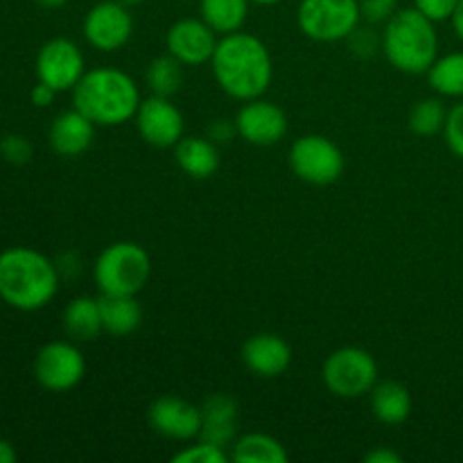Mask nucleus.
<instances>
[{"instance_id":"1","label":"nucleus","mask_w":463,"mask_h":463,"mask_svg":"<svg viewBox=\"0 0 463 463\" xmlns=\"http://www.w3.org/2000/svg\"><path fill=\"white\" fill-rule=\"evenodd\" d=\"M211 68L220 89L240 102L262 98L274 80L269 48L258 36L242 30L217 41Z\"/></svg>"},{"instance_id":"2","label":"nucleus","mask_w":463,"mask_h":463,"mask_svg":"<svg viewBox=\"0 0 463 463\" xmlns=\"http://www.w3.org/2000/svg\"><path fill=\"white\" fill-rule=\"evenodd\" d=\"M57 262L32 247H9L0 253V298L21 312L50 306L59 292Z\"/></svg>"},{"instance_id":"3","label":"nucleus","mask_w":463,"mask_h":463,"mask_svg":"<svg viewBox=\"0 0 463 463\" xmlns=\"http://www.w3.org/2000/svg\"><path fill=\"white\" fill-rule=\"evenodd\" d=\"M72 107L98 127H120L134 120L140 102V89L129 72L99 66L84 72L72 89Z\"/></svg>"},{"instance_id":"4","label":"nucleus","mask_w":463,"mask_h":463,"mask_svg":"<svg viewBox=\"0 0 463 463\" xmlns=\"http://www.w3.org/2000/svg\"><path fill=\"white\" fill-rule=\"evenodd\" d=\"M437 23L416 7L398 9L383 30V52L396 71L423 75L439 57Z\"/></svg>"},{"instance_id":"5","label":"nucleus","mask_w":463,"mask_h":463,"mask_svg":"<svg viewBox=\"0 0 463 463\" xmlns=\"http://www.w3.org/2000/svg\"><path fill=\"white\" fill-rule=\"evenodd\" d=\"M152 276V258L136 242H113L98 256L93 279L99 294H136Z\"/></svg>"},{"instance_id":"6","label":"nucleus","mask_w":463,"mask_h":463,"mask_svg":"<svg viewBox=\"0 0 463 463\" xmlns=\"http://www.w3.org/2000/svg\"><path fill=\"white\" fill-rule=\"evenodd\" d=\"M360 18V0H301L297 9L298 30L319 43L346 41Z\"/></svg>"},{"instance_id":"7","label":"nucleus","mask_w":463,"mask_h":463,"mask_svg":"<svg viewBox=\"0 0 463 463\" xmlns=\"http://www.w3.org/2000/svg\"><path fill=\"white\" fill-rule=\"evenodd\" d=\"M324 384L337 398L369 396L371 389L378 384V362L369 351L360 346L337 348L324 362L321 371Z\"/></svg>"},{"instance_id":"8","label":"nucleus","mask_w":463,"mask_h":463,"mask_svg":"<svg viewBox=\"0 0 463 463\" xmlns=\"http://www.w3.org/2000/svg\"><path fill=\"white\" fill-rule=\"evenodd\" d=\"M289 165L301 181L312 185H330L344 175V154L337 145L321 134H307L294 140Z\"/></svg>"},{"instance_id":"9","label":"nucleus","mask_w":463,"mask_h":463,"mask_svg":"<svg viewBox=\"0 0 463 463\" xmlns=\"http://www.w3.org/2000/svg\"><path fill=\"white\" fill-rule=\"evenodd\" d=\"M84 353L72 342H48L34 357V378L43 389L63 393L84 380Z\"/></svg>"},{"instance_id":"10","label":"nucleus","mask_w":463,"mask_h":463,"mask_svg":"<svg viewBox=\"0 0 463 463\" xmlns=\"http://www.w3.org/2000/svg\"><path fill=\"white\" fill-rule=\"evenodd\" d=\"M36 80L52 86L57 93H66L77 86V81L84 77L86 63L80 45L71 39H50L41 45L36 54Z\"/></svg>"},{"instance_id":"11","label":"nucleus","mask_w":463,"mask_h":463,"mask_svg":"<svg viewBox=\"0 0 463 463\" xmlns=\"http://www.w3.org/2000/svg\"><path fill=\"white\" fill-rule=\"evenodd\" d=\"M134 34V18L120 0H102L84 16V39L99 52H116L125 48Z\"/></svg>"},{"instance_id":"12","label":"nucleus","mask_w":463,"mask_h":463,"mask_svg":"<svg viewBox=\"0 0 463 463\" xmlns=\"http://www.w3.org/2000/svg\"><path fill=\"white\" fill-rule=\"evenodd\" d=\"M134 122L145 143L152 147H175L184 138V113L170 98H161V95L145 98L136 111Z\"/></svg>"},{"instance_id":"13","label":"nucleus","mask_w":463,"mask_h":463,"mask_svg":"<svg viewBox=\"0 0 463 463\" xmlns=\"http://www.w3.org/2000/svg\"><path fill=\"white\" fill-rule=\"evenodd\" d=\"M235 131L249 145L269 147V145L280 143L288 134V116L279 104L269 99H249L235 116Z\"/></svg>"},{"instance_id":"14","label":"nucleus","mask_w":463,"mask_h":463,"mask_svg":"<svg viewBox=\"0 0 463 463\" xmlns=\"http://www.w3.org/2000/svg\"><path fill=\"white\" fill-rule=\"evenodd\" d=\"M149 425L170 441H193L202 432V407L179 396H161L147 411Z\"/></svg>"},{"instance_id":"15","label":"nucleus","mask_w":463,"mask_h":463,"mask_svg":"<svg viewBox=\"0 0 463 463\" xmlns=\"http://www.w3.org/2000/svg\"><path fill=\"white\" fill-rule=\"evenodd\" d=\"M217 41V32L203 18H181L172 23L165 36L167 52L184 66L211 63Z\"/></svg>"},{"instance_id":"16","label":"nucleus","mask_w":463,"mask_h":463,"mask_svg":"<svg viewBox=\"0 0 463 463\" xmlns=\"http://www.w3.org/2000/svg\"><path fill=\"white\" fill-rule=\"evenodd\" d=\"M242 362L258 378H279L292 364V348L280 335L258 333L244 342Z\"/></svg>"},{"instance_id":"17","label":"nucleus","mask_w":463,"mask_h":463,"mask_svg":"<svg viewBox=\"0 0 463 463\" xmlns=\"http://www.w3.org/2000/svg\"><path fill=\"white\" fill-rule=\"evenodd\" d=\"M95 127L98 125L81 111H77L75 107L68 109V111L59 113L52 120V125H50V147H52L54 154L63 158L81 156L93 145Z\"/></svg>"},{"instance_id":"18","label":"nucleus","mask_w":463,"mask_h":463,"mask_svg":"<svg viewBox=\"0 0 463 463\" xmlns=\"http://www.w3.org/2000/svg\"><path fill=\"white\" fill-rule=\"evenodd\" d=\"M202 441L229 450L238 439V402L229 393H213L202 405Z\"/></svg>"},{"instance_id":"19","label":"nucleus","mask_w":463,"mask_h":463,"mask_svg":"<svg viewBox=\"0 0 463 463\" xmlns=\"http://www.w3.org/2000/svg\"><path fill=\"white\" fill-rule=\"evenodd\" d=\"M104 333L113 337H129L143 324V307L131 294H102L99 297Z\"/></svg>"},{"instance_id":"20","label":"nucleus","mask_w":463,"mask_h":463,"mask_svg":"<svg viewBox=\"0 0 463 463\" xmlns=\"http://www.w3.org/2000/svg\"><path fill=\"white\" fill-rule=\"evenodd\" d=\"M371 411L384 425H401L411 414L410 389L396 380H383L369 393Z\"/></svg>"},{"instance_id":"21","label":"nucleus","mask_w":463,"mask_h":463,"mask_svg":"<svg viewBox=\"0 0 463 463\" xmlns=\"http://www.w3.org/2000/svg\"><path fill=\"white\" fill-rule=\"evenodd\" d=\"M175 158L181 170L193 179H208L220 167V149L211 138L188 136L175 145Z\"/></svg>"},{"instance_id":"22","label":"nucleus","mask_w":463,"mask_h":463,"mask_svg":"<svg viewBox=\"0 0 463 463\" xmlns=\"http://www.w3.org/2000/svg\"><path fill=\"white\" fill-rule=\"evenodd\" d=\"M63 330L72 342H93L104 333L99 298L77 297L63 310Z\"/></svg>"},{"instance_id":"23","label":"nucleus","mask_w":463,"mask_h":463,"mask_svg":"<svg viewBox=\"0 0 463 463\" xmlns=\"http://www.w3.org/2000/svg\"><path fill=\"white\" fill-rule=\"evenodd\" d=\"M231 459L238 463H285L288 450L279 439L262 432L244 434L231 446Z\"/></svg>"},{"instance_id":"24","label":"nucleus","mask_w":463,"mask_h":463,"mask_svg":"<svg viewBox=\"0 0 463 463\" xmlns=\"http://www.w3.org/2000/svg\"><path fill=\"white\" fill-rule=\"evenodd\" d=\"M251 0H199L202 18L217 32V36L242 30Z\"/></svg>"},{"instance_id":"25","label":"nucleus","mask_w":463,"mask_h":463,"mask_svg":"<svg viewBox=\"0 0 463 463\" xmlns=\"http://www.w3.org/2000/svg\"><path fill=\"white\" fill-rule=\"evenodd\" d=\"M425 75H428L430 89L441 98H463V52L437 57Z\"/></svg>"},{"instance_id":"26","label":"nucleus","mask_w":463,"mask_h":463,"mask_svg":"<svg viewBox=\"0 0 463 463\" xmlns=\"http://www.w3.org/2000/svg\"><path fill=\"white\" fill-rule=\"evenodd\" d=\"M145 81H147V89L152 90V95L172 98L184 86V63L172 57L170 52L161 54V57L149 61Z\"/></svg>"},{"instance_id":"27","label":"nucleus","mask_w":463,"mask_h":463,"mask_svg":"<svg viewBox=\"0 0 463 463\" xmlns=\"http://www.w3.org/2000/svg\"><path fill=\"white\" fill-rule=\"evenodd\" d=\"M448 120V107L443 104L441 95L439 98H423L411 107L410 111V129L416 136H430L443 134V127Z\"/></svg>"},{"instance_id":"28","label":"nucleus","mask_w":463,"mask_h":463,"mask_svg":"<svg viewBox=\"0 0 463 463\" xmlns=\"http://www.w3.org/2000/svg\"><path fill=\"white\" fill-rule=\"evenodd\" d=\"M229 459V450H224V448L220 446H213V443L208 441H202V439H199V443L188 446L185 450L176 452V455L172 457L175 463H226Z\"/></svg>"},{"instance_id":"29","label":"nucleus","mask_w":463,"mask_h":463,"mask_svg":"<svg viewBox=\"0 0 463 463\" xmlns=\"http://www.w3.org/2000/svg\"><path fill=\"white\" fill-rule=\"evenodd\" d=\"M32 143L21 134H7L0 138V156L12 165H25L32 161Z\"/></svg>"},{"instance_id":"30","label":"nucleus","mask_w":463,"mask_h":463,"mask_svg":"<svg viewBox=\"0 0 463 463\" xmlns=\"http://www.w3.org/2000/svg\"><path fill=\"white\" fill-rule=\"evenodd\" d=\"M443 138H446V145L450 147V152L463 161V102H457L455 107L448 109Z\"/></svg>"},{"instance_id":"31","label":"nucleus","mask_w":463,"mask_h":463,"mask_svg":"<svg viewBox=\"0 0 463 463\" xmlns=\"http://www.w3.org/2000/svg\"><path fill=\"white\" fill-rule=\"evenodd\" d=\"M346 41L348 45H351V52L360 59L373 57V54L378 52V48H383V36H378L373 30H369V27L357 25Z\"/></svg>"},{"instance_id":"32","label":"nucleus","mask_w":463,"mask_h":463,"mask_svg":"<svg viewBox=\"0 0 463 463\" xmlns=\"http://www.w3.org/2000/svg\"><path fill=\"white\" fill-rule=\"evenodd\" d=\"M457 5H459V0H414V7L434 23L450 21Z\"/></svg>"},{"instance_id":"33","label":"nucleus","mask_w":463,"mask_h":463,"mask_svg":"<svg viewBox=\"0 0 463 463\" xmlns=\"http://www.w3.org/2000/svg\"><path fill=\"white\" fill-rule=\"evenodd\" d=\"M360 9L369 23H387L398 12V0H360Z\"/></svg>"},{"instance_id":"34","label":"nucleus","mask_w":463,"mask_h":463,"mask_svg":"<svg viewBox=\"0 0 463 463\" xmlns=\"http://www.w3.org/2000/svg\"><path fill=\"white\" fill-rule=\"evenodd\" d=\"M54 98H57V90H54L52 86L43 84V81H39V84L30 90V99L36 109L50 107V104L54 102Z\"/></svg>"},{"instance_id":"35","label":"nucleus","mask_w":463,"mask_h":463,"mask_svg":"<svg viewBox=\"0 0 463 463\" xmlns=\"http://www.w3.org/2000/svg\"><path fill=\"white\" fill-rule=\"evenodd\" d=\"M233 134H238V131H235V122L231 125L229 120H217L215 125H211V129H208V138H211L213 143H226L229 138H233Z\"/></svg>"},{"instance_id":"36","label":"nucleus","mask_w":463,"mask_h":463,"mask_svg":"<svg viewBox=\"0 0 463 463\" xmlns=\"http://www.w3.org/2000/svg\"><path fill=\"white\" fill-rule=\"evenodd\" d=\"M366 463H401L402 457L392 448H375L364 457Z\"/></svg>"},{"instance_id":"37","label":"nucleus","mask_w":463,"mask_h":463,"mask_svg":"<svg viewBox=\"0 0 463 463\" xmlns=\"http://www.w3.org/2000/svg\"><path fill=\"white\" fill-rule=\"evenodd\" d=\"M16 459L18 452L14 443L7 441V439H0V463H16Z\"/></svg>"},{"instance_id":"38","label":"nucleus","mask_w":463,"mask_h":463,"mask_svg":"<svg viewBox=\"0 0 463 463\" xmlns=\"http://www.w3.org/2000/svg\"><path fill=\"white\" fill-rule=\"evenodd\" d=\"M450 21H452V27H455L457 36L463 41V0H459V5H457V9H455V14H452Z\"/></svg>"},{"instance_id":"39","label":"nucleus","mask_w":463,"mask_h":463,"mask_svg":"<svg viewBox=\"0 0 463 463\" xmlns=\"http://www.w3.org/2000/svg\"><path fill=\"white\" fill-rule=\"evenodd\" d=\"M36 3H39L41 7H45V9H57V7H63L68 0H36Z\"/></svg>"},{"instance_id":"40","label":"nucleus","mask_w":463,"mask_h":463,"mask_svg":"<svg viewBox=\"0 0 463 463\" xmlns=\"http://www.w3.org/2000/svg\"><path fill=\"white\" fill-rule=\"evenodd\" d=\"M253 5H262V7H271V5H279L283 3V0H251Z\"/></svg>"},{"instance_id":"41","label":"nucleus","mask_w":463,"mask_h":463,"mask_svg":"<svg viewBox=\"0 0 463 463\" xmlns=\"http://www.w3.org/2000/svg\"><path fill=\"white\" fill-rule=\"evenodd\" d=\"M122 5H127V7H136V5H140V3H145V0H120Z\"/></svg>"},{"instance_id":"42","label":"nucleus","mask_w":463,"mask_h":463,"mask_svg":"<svg viewBox=\"0 0 463 463\" xmlns=\"http://www.w3.org/2000/svg\"><path fill=\"white\" fill-rule=\"evenodd\" d=\"M181 3H185V0H181Z\"/></svg>"}]
</instances>
